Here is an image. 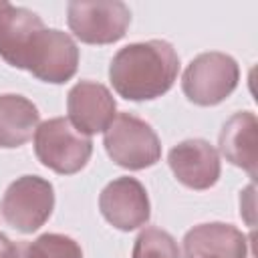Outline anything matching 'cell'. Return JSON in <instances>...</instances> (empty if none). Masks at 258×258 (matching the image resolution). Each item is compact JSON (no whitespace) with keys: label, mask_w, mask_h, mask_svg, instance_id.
Wrapping results in <instances>:
<instances>
[{"label":"cell","mask_w":258,"mask_h":258,"mask_svg":"<svg viewBox=\"0 0 258 258\" xmlns=\"http://www.w3.org/2000/svg\"><path fill=\"white\" fill-rule=\"evenodd\" d=\"M179 56L165 40H147L123 46L111 60L113 89L131 101H149L167 93L177 77Z\"/></svg>","instance_id":"cell-1"},{"label":"cell","mask_w":258,"mask_h":258,"mask_svg":"<svg viewBox=\"0 0 258 258\" xmlns=\"http://www.w3.org/2000/svg\"><path fill=\"white\" fill-rule=\"evenodd\" d=\"M34 151L48 169L71 175L81 171L93 151L91 137L77 131L64 117H54L40 123L34 131Z\"/></svg>","instance_id":"cell-2"},{"label":"cell","mask_w":258,"mask_h":258,"mask_svg":"<svg viewBox=\"0 0 258 258\" xmlns=\"http://www.w3.org/2000/svg\"><path fill=\"white\" fill-rule=\"evenodd\" d=\"M103 143L109 157L125 169H145L161 155V145L151 125L131 113L115 115L105 129Z\"/></svg>","instance_id":"cell-3"},{"label":"cell","mask_w":258,"mask_h":258,"mask_svg":"<svg viewBox=\"0 0 258 258\" xmlns=\"http://www.w3.org/2000/svg\"><path fill=\"white\" fill-rule=\"evenodd\" d=\"M54 189L38 175H22L8 185L0 202V214L16 232H36L52 214Z\"/></svg>","instance_id":"cell-4"},{"label":"cell","mask_w":258,"mask_h":258,"mask_svg":"<svg viewBox=\"0 0 258 258\" xmlns=\"http://www.w3.org/2000/svg\"><path fill=\"white\" fill-rule=\"evenodd\" d=\"M240 79L236 60L224 52H204L183 71L181 89L185 97L202 107L222 103L232 95Z\"/></svg>","instance_id":"cell-5"},{"label":"cell","mask_w":258,"mask_h":258,"mask_svg":"<svg viewBox=\"0 0 258 258\" xmlns=\"http://www.w3.org/2000/svg\"><path fill=\"white\" fill-rule=\"evenodd\" d=\"M69 26L73 34L87 44H109L125 36L131 12L123 2H71Z\"/></svg>","instance_id":"cell-6"},{"label":"cell","mask_w":258,"mask_h":258,"mask_svg":"<svg viewBox=\"0 0 258 258\" xmlns=\"http://www.w3.org/2000/svg\"><path fill=\"white\" fill-rule=\"evenodd\" d=\"M79 48L75 40L54 28H42L32 40L22 69L44 83H64L77 73Z\"/></svg>","instance_id":"cell-7"},{"label":"cell","mask_w":258,"mask_h":258,"mask_svg":"<svg viewBox=\"0 0 258 258\" xmlns=\"http://www.w3.org/2000/svg\"><path fill=\"white\" fill-rule=\"evenodd\" d=\"M105 220L119 230H135L149 220V198L135 177H117L99 196Z\"/></svg>","instance_id":"cell-8"},{"label":"cell","mask_w":258,"mask_h":258,"mask_svg":"<svg viewBox=\"0 0 258 258\" xmlns=\"http://www.w3.org/2000/svg\"><path fill=\"white\" fill-rule=\"evenodd\" d=\"M69 121L85 135L105 131L115 119V99L109 89L95 81H81L69 91Z\"/></svg>","instance_id":"cell-9"},{"label":"cell","mask_w":258,"mask_h":258,"mask_svg":"<svg viewBox=\"0 0 258 258\" xmlns=\"http://www.w3.org/2000/svg\"><path fill=\"white\" fill-rule=\"evenodd\" d=\"M167 163L179 183L191 189H208L220 177V155L204 139H185L177 143L169 155Z\"/></svg>","instance_id":"cell-10"},{"label":"cell","mask_w":258,"mask_h":258,"mask_svg":"<svg viewBox=\"0 0 258 258\" xmlns=\"http://www.w3.org/2000/svg\"><path fill=\"white\" fill-rule=\"evenodd\" d=\"M194 256H222V258H246V236L230 224H202L191 228L183 238V258Z\"/></svg>","instance_id":"cell-11"},{"label":"cell","mask_w":258,"mask_h":258,"mask_svg":"<svg viewBox=\"0 0 258 258\" xmlns=\"http://www.w3.org/2000/svg\"><path fill=\"white\" fill-rule=\"evenodd\" d=\"M220 151L222 155L248 171L252 177L256 175L258 165V121L254 113L240 111L234 113L220 131Z\"/></svg>","instance_id":"cell-12"},{"label":"cell","mask_w":258,"mask_h":258,"mask_svg":"<svg viewBox=\"0 0 258 258\" xmlns=\"http://www.w3.org/2000/svg\"><path fill=\"white\" fill-rule=\"evenodd\" d=\"M42 28L44 24L34 12L8 4L0 14V56L8 64L22 69L24 56Z\"/></svg>","instance_id":"cell-13"},{"label":"cell","mask_w":258,"mask_h":258,"mask_svg":"<svg viewBox=\"0 0 258 258\" xmlns=\"http://www.w3.org/2000/svg\"><path fill=\"white\" fill-rule=\"evenodd\" d=\"M38 127V109L22 95H0V147H20Z\"/></svg>","instance_id":"cell-14"},{"label":"cell","mask_w":258,"mask_h":258,"mask_svg":"<svg viewBox=\"0 0 258 258\" xmlns=\"http://www.w3.org/2000/svg\"><path fill=\"white\" fill-rule=\"evenodd\" d=\"M16 258H83V252L69 236L42 234L34 242H16Z\"/></svg>","instance_id":"cell-15"},{"label":"cell","mask_w":258,"mask_h":258,"mask_svg":"<svg viewBox=\"0 0 258 258\" xmlns=\"http://www.w3.org/2000/svg\"><path fill=\"white\" fill-rule=\"evenodd\" d=\"M131 258H179V248L171 234L149 226L137 236Z\"/></svg>","instance_id":"cell-16"},{"label":"cell","mask_w":258,"mask_h":258,"mask_svg":"<svg viewBox=\"0 0 258 258\" xmlns=\"http://www.w3.org/2000/svg\"><path fill=\"white\" fill-rule=\"evenodd\" d=\"M0 258H16V244L0 234Z\"/></svg>","instance_id":"cell-17"},{"label":"cell","mask_w":258,"mask_h":258,"mask_svg":"<svg viewBox=\"0 0 258 258\" xmlns=\"http://www.w3.org/2000/svg\"><path fill=\"white\" fill-rule=\"evenodd\" d=\"M8 6V2H4V0H0V14H2V10Z\"/></svg>","instance_id":"cell-18"},{"label":"cell","mask_w":258,"mask_h":258,"mask_svg":"<svg viewBox=\"0 0 258 258\" xmlns=\"http://www.w3.org/2000/svg\"><path fill=\"white\" fill-rule=\"evenodd\" d=\"M194 258H222V256H194Z\"/></svg>","instance_id":"cell-19"}]
</instances>
